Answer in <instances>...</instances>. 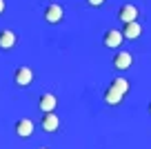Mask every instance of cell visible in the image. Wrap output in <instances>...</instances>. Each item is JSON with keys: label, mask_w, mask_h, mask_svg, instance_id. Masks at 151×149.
Here are the masks:
<instances>
[{"label": "cell", "mask_w": 151, "mask_h": 149, "mask_svg": "<svg viewBox=\"0 0 151 149\" xmlns=\"http://www.w3.org/2000/svg\"><path fill=\"white\" fill-rule=\"evenodd\" d=\"M58 107V96H53V93H42L40 96V100H38V109L42 114H51L56 111Z\"/></svg>", "instance_id": "277c9868"}, {"label": "cell", "mask_w": 151, "mask_h": 149, "mask_svg": "<svg viewBox=\"0 0 151 149\" xmlns=\"http://www.w3.org/2000/svg\"><path fill=\"white\" fill-rule=\"evenodd\" d=\"M149 114H151V103H149Z\"/></svg>", "instance_id": "9a60e30c"}, {"label": "cell", "mask_w": 151, "mask_h": 149, "mask_svg": "<svg viewBox=\"0 0 151 149\" xmlns=\"http://www.w3.org/2000/svg\"><path fill=\"white\" fill-rule=\"evenodd\" d=\"M140 33H142V27L138 25V20H136V22H127V25L122 27V36L129 38V40H136V38H140Z\"/></svg>", "instance_id": "30bf717a"}, {"label": "cell", "mask_w": 151, "mask_h": 149, "mask_svg": "<svg viewBox=\"0 0 151 149\" xmlns=\"http://www.w3.org/2000/svg\"><path fill=\"white\" fill-rule=\"evenodd\" d=\"M122 93H118L116 89H111V87H107L104 89V103L109 105V107H116V105H120L122 103Z\"/></svg>", "instance_id": "8fae6325"}, {"label": "cell", "mask_w": 151, "mask_h": 149, "mask_svg": "<svg viewBox=\"0 0 151 149\" xmlns=\"http://www.w3.org/2000/svg\"><path fill=\"white\" fill-rule=\"evenodd\" d=\"M111 89H116L118 93H127L129 91V80L127 78H122V76H116V78H111V85H109Z\"/></svg>", "instance_id": "7c38bea8"}, {"label": "cell", "mask_w": 151, "mask_h": 149, "mask_svg": "<svg viewBox=\"0 0 151 149\" xmlns=\"http://www.w3.org/2000/svg\"><path fill=\"white\" fill-rule=\"evenodd\" d=\"M133 65V56L129 51H118L116 56H113V67L118 71H124V69H129V67Z\"/></svg>", "instance_id": "8992f818"}, {"label": "cell", "mask_w": 151, "mask_h": 149, "mask_svg": "<svg viewBox=\"0 0 151 149\" xmlns=\"http://www.w3.org/2000/svg\"><path fill=\"white\" fill-rule=\"evenodd\" d=\"M16 45V33L11 29H0V49H11Z\"/></svg>", "instance_id": "9c48e42d"}, {"label": "cell", "mask_w": 151, "mask_h": 149, "mask_svg": "<svg viewBox=\"0 0 151 149\" xmlns=\"http://www.w3.org/2000/svg\"><path fill=\"white\" fill-rule=\"evenodd\" d=\"M40 149H47V147H40Z\"/></svg>", "instance_id": "2e32d148"}, {"label": "cell", "mask_w": 151, "mask_h": 149, "mask_svg": "<svg viewBox=\"0 0 151 149\" xmlns=\"http://www.w3.org/2000/svg\"><path fill=\"white\" fill-rule=\"evenodd\" d=\"M62 18H65V11H62L60 5H47V9H45V20H47L49 25H58Z\"/></svg>", "instance_id": "5b68a950"}, {"label": "cell", "mask_w": 151, "mask_h": 149, "mask_svg": "<svg viewBox=\"0 0 151 149\" xmlns=\"http://www.w3.org/2000/svg\"><path fill=\"white\" fill-rule=\"evenodd\" d=\"M5 7H7V5H5V0H0V16L5 14Z\"/></svg>", "instance_id": "5bb4252c"}, {"label": "cell", "mask_w": 151, "mask_h": 149, "mask_svg": "<svg viewBox=\"0 0 151 149\" xmlns=\"http://www.w3.org/2000/svg\"><path fill=\"white\" fill-rule=\"evenodd\" d=\"M122 40H124V36H122V31H118V29H107L104 36H102V45L109 47V49L120 47V45H122Z\"/></svg>", "instance_id": "6da1fadb"}, {"label": "cell", "mask_w": 151, "mask_h": 149, "mask_svg": "<svg viewBox=\"0 0 151 149\" xmlns=\"http://www.w3.org/2000/svg\"><path fill=\"white\" fill-rule=\"evenodd\" d=\"M118 18L122 20L124 25L127 22H136L138 20V7L136 5H122L120 11H118Z\"/></svg>", "instance_id": "52a82bcc"}, {"label": "cell", "mask_w": 151, "mask_h": 149, "mask_svg": "<svg viewBox=\"0 0 151 149\" xmlns=\"http://www.w3.org/2000/svg\"><path fill=\"white\" fill-rule=\"evenodd\" d=\"M31 134H33V122L29 120V118H20V120L16 122V136H20V138H29Z\"/></svg>", "instance_id": "ba28073f"}, {"label": "cell", "mask_w": 151, "mask_h": 149, "mask_svg": "<svg viewBox=\"0 0 151 149\" xmlns=\"http://www.w3.org/2000/svg\"><path fill=\"white\" fill-rule=\"evenodd\" d=\"M14 82L18 85V87H29V85L33 82V71L29 69V67H18V69L14 71Z\"/></svg>", "instance_id": "7a4b0ae2"}, {"label": "cell", "mask_w": 151, "mask_h": 149, "mask_svg": "<svg viewBox=\"0 0 151 149\" xmlns=\"http://www.w3.org/2000/svg\"><path fill=\"white\" fill-rule=\"evenodd\" d=\"M40 127H42V131H47V134H53V131H58V127H60V118H58V114H42V118H40Z\"/></svg>", "instance_id": "3957f363"}, {"label": "cell", "mask_w": 151, "mask_h": 149, "mask_svg": "<svg viewBox=\"0 0 151 149\" xmlns=\"http://www.w3.org/2000/svg\"><path fill=\"white\" fill-rule=\"evenodd\" d=\"M102 2H104V0H87V5H89V7H100Z\"/></svg>", "instance_id": "4fadbf2b"}]
</instances>
